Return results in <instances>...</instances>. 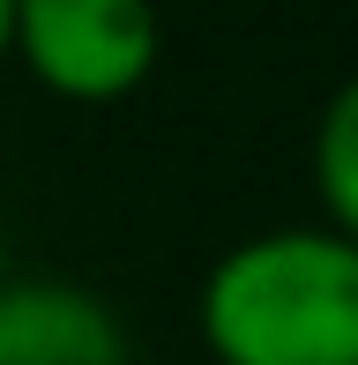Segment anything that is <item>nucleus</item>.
Returning a JSON list of instances; mask_svg holds the SVG:
<instances>
[{
  "label": "nucleus",
  "mask_w": 358,
  "mask_h": 365,
  "mask_svg": "<svg viewBox=\"0 0 358 365\" xmlns=\"http://www.w3.org/2000/svg\"><path fill=\"white\" fill-rule=\"evenodd\" d=\"M8 60L68 105H120L165 60V23L142 0H15Z\"/></svg>",
  "instance_id": "2"
},
{
  "label": "nucleus",
  "mask_w": 358,
  "mask_h": 365,
  "mask_svg": "<svg viewBox=\"0 0 358 365\" xmlns=\"http://www.w3.org/2000/svg\"><path fill=\"white\" fill-rule=\"evenodd\" d=\"M0 365H135V343L105 291L68 284V276H8Z\"/></svg>",
  "instance_id": "3"
},
{
  "label": "nucleus",
  "mask_w": 358,
  "mask_h": 365,
  "mask_svg": "<svg viewBox=\"0 0 358 365\" xmlns=\"http://www.w3.org/2000/svg\"><path fill=\"white\" fill-rule=\"evenodd\" d=\"M314 194H321V224L358 246V75L314 120Z\"/></svg>",
  "instance_id": "4"
},
{
  "label": "nucleus",
  "mask_w": 358,
  "mask_h": 365,
  "mask_svg": "<svg viewBox=\"0 0 358 365\" xmlns=\"http://www.w3.org/2000/svg\"><path fill=\"white\" fill-rule=\"evenodd\" d=\"M8 38H15V0H0V68H8Z\"/></svg>",
  "instance_id": "5"
},
{
  "label": "nucleus",
  "mask_w": 358,
  "mask_h": 365,
  "mask_svg": "<svg viewBox=\"0 0 358 365\" xmlns=\"http://www.w3.org/2000/svg\"><path fill=\"white\" fill-rule=\"evenodd\" d=\"M8 276H15V269H8V239H0V284H8Z\"/></svg>",
  "instance_id": "6"
},
{
  "label": "nucleus",
  "mask_w": 358,
  "mask_h": 365,
  "mask_svg": "<svg viewBox=\"0 0 358 365\" xmlns=\"http://www.w3.org/2000/svg\"><path fill=\"white\" fill-rule=\"evenodd\" d=\"M194 328L217 365H358V246L329 224H276L224 246Z\"/></svg>",
  "instance_id": "1"
}]
</instances>
